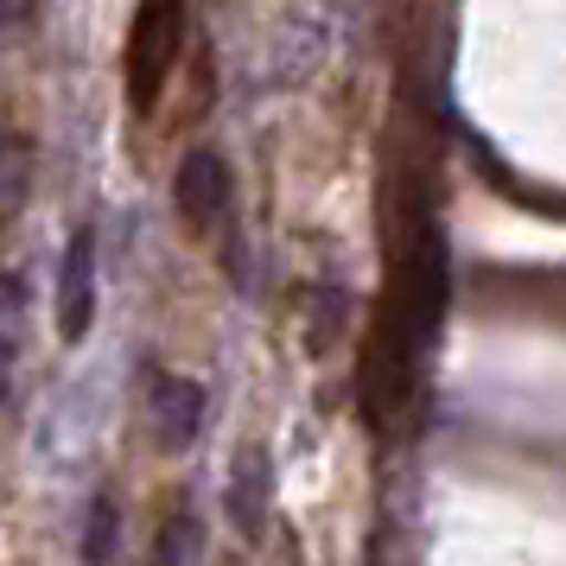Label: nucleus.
Masks as SVG:
<instances>
[{"mask_svg":"<svg viewBox=\"0 0 566 566\" xmlns=\"http://www.w3.org/2000/svg\"><path fill=\"white\" fill-rule=\"evenodd\" d=\"M185 45V0H140L128 27V96L134 108H154Z\"/></svg>","mask_w":566,"mask_h":566,"instance_id":"nucleus-1","label":"nucleus"},{"mask_svg":"<svg viewBox=\"0 0 566 566\" xmlns=\"http://www.w3.org/2000/svg\"><path fill=\"white\" fill-rule=\"evenodd\" d=\"M172 198H179V217L191 230L223 223V210H230V166H223V154H217V147H191V154L179 159Z\"/></svg>","mask_w":566,"mask_h":566,"instance_id":"nucleus-2","label":"nucleus"},{"mask_svg":"<svg viewBox=\"0 0 566 566\" xmlns=\"http://www.w3.org/2000/svg\"><path fill=\"white\" fill-rule=\"evenodd\" d=\"M96 318V230H77L64 242V268H57V337L77 344Z\"/></svg>","mask_w":566,"mask_h":566,"instance_id":"nucleus-3","label":"nucleus"},{"mask_svg":"<svg viewBox=\"0 0 566 566\" xmlns=\"http://www.w3.org/2000/svg\"><path fill=\"white\" fill-rule=\"evenodd\" d=\"M205 433V388L191 376H159L154 382V439L166 452H185Z\"/></svg>","mask_w":566,"mask_h":566,"instance_id":"nucleus-4","label":"nucleus"},{"mask_svg":"<svg viewBox=\"0 0 566 566\" xmlns=\"http://www.w3.org/2000/svg\"><path fill=\"white\" fill-rule=\"evenodd\" d=\"M268 496H274V464H268V452H261V446H242V452H235V471H230L223 503H230V522L249 541H255L261 522H268Z\"/></svg>","mask_w":566,"mask_h":566,"instance_id":"nucleus-5","label":"nucleus"},{"mask_svg":"<svg viewBox=\"0 0 566 566\" xmlns=\"http://www.w3.org/2000/svg\"><path fill=\"white\" fill-rule=\"evenodd\" d=\"M198 560H205V522L191 510L166 515V528L154 541V566H198Z\"/></svg>","mask_w":566,"mask_h":566,"instance_id":"nucleus-6","label":"nucleus"},{"mask_svg":"<svg viewBox=\"0 0 566 566\" xmlns=\"http://www.w3.org/2000/svg\"><path fill=\"white\" fill-rule=\"evenodd\" d=\"M32 191V147L20 134H0V217H20Z\"/></svg>","mask_w":566,"mask_h":566,"instance_id":"nucleus-7","label":"nucleus"},{"mask_svg":"<svg viewBox=\"0 0 566 566\" xmlns=\"http://www.w3.org/2000/svg\"><path fill=\"white\" fill-rule=\"evenodd\" d=\"M115 535H122V515L108 496L90 503V522H83V566H108L115 560Z\"/></svg>","mask_w":566,"mask_h":566,"instance_id":"nucleus-8","label":"nucleus"},{"mask_svg":"<svg viewBox=\"0 0 566 566\" xmlns=\"http://www.w3.org/2000/svg\"><path fill=\"white\" fill-rule=\"evenodd\" d=\"M7 363H13V337L0 332V401H7Z\"/></svg>","mask_w":566,"mask_h":566,"instance_id":"nucleus-9","label":"nucleus"}]
</instances>
